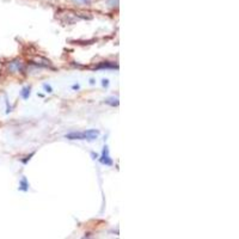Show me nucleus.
<instances>
[{"label": "nucleus", "mask_w": 239, "mask_h": 239, "mask_svg": "<svg viewBox=\"0 0 239 239\" xmlns=\"http://www.w3.org/2000/svg\"><path fill=\"white\" fill-rule=\"evenodd\" d=\"M99 136V132L96 129H89L85 132H71L66 134V139L68 140H89L93 141Z\"/></svg>", "instance_id": "obj_1"}, {"label": "nucleus", "mask_w": 239, "mask_h": 239, "mask_svg": "<svg viewBox=\"0 0 239 239\" xmlns=\"http://www.w3.org/2000/svg\"><path fill=\"white\" fill-rule=\"evenodd\" d=\"M99 161H100L103 165H106V166H111V165H112V160H111V158H110V155H109V148H108V146H104L103 153H102V155L99 157Z\"/></svg>", "instance_id": "obj_2"}, {"label": "nucleus", "mask_w": 239, "mask_h": 239, "mask_svg": "<svg viewBox=\"0 0 239 239\" xmlns=\"http://www.w3.org/2000/svg\"><path fill=\"white\" fill-rule=\"evenodd\" d=\"M8 69H10L11 72H13V73L19 72V71L22 69V61H20L19 59H16V60L11 61V62L8 63Z\"/></svg>", "instance_id": "obj_3"}, {"label": "nucleus", "mask_w": 239, "mask_h": 239, "mask_svg": "<svg viewBox=\"0 0 239 239\" xmlns=\"http://www.w3.org/2000/svg\"><path fill=\"white\" fill-rule=\"evenodd\" d=\"M20 191H28L29 190V183L26 181V177H22V179L19 181V188Z\"/></svg>", "instance_id": "obj_4"}, {"label": "nucleus", "mask_w": 239, "mask_h": 239, "mask_svg": "<svg viewBox=\"0 0 239 239\" xmlns=\"http://www.w3.org/2000/svg\"><path fill=\"white\" fill-rule=\"evenodd\" d=\"M104 103H105V104H109V105H111V106H117V105L120 104V100H118L117 97H109V98H106V99L104 100Z\"/></svg>", "instance_id": "obj_5"}, {"label": "nucleus", "mask_w": 239, "mask_h": 239, "mask_svg": "<svg viewBox=\"0 0 239 239\" xmlns=\"http://www.w3.org/2000/svg\"><path fill=\"white\" fill-rule=\"evenodd\" d=\"M31 87L30 86H25V87H23L22 89V91H20V97L23 98V99H28L29 98V96L31 93Z\"/></svg>", "instance_id": "obj_6"}, {"label": "nucleus", "mask_w": 239, "mask_h": 239, "mask_svg": "<svg viewBox=\"0 0 239 239\" xmlns=\"http://www.w3.org/2000/svg\"><path fill=\"white\" fill-rule=\"evenodd\" d=\"M98 69L99 68H118V66L117 65H115V63H109V62H103V63H100L98 67H97Z\"/></svg>", "instance_id": "obj_7"}, {"label": "nucleus", "mask_w": 239, "mask_h": 239, "mask_svg": "<svg viewBox=\"0 0 239 239\" xmlns=\"http://www.w3.org/2000/svg\"><path fill=\"white\" fill-rule=\"evenodd\" d=\"M43 89L46 90V92H48V93H51V92H53V89H51V86H50V85L43 84Z\"/></svg>", "instance_id": "obj_8"}, {"label": "nucleus", "mask_w": 239, "mask_h": 239, "mask_svg": "<svg viewBox=\"0 0 239 239\" xmlns=\"http://www.w3.org/2000/svg\"><path fill=\"white\" fill-rule=\"evenodd\" d=\"M102 85H103L104 87H108V86H109V80H108V79H103V80H102Z\"/></svg>", "instance_id": "obj_9"}, {"label": "nucleus", "mask_w": 239, "mask_h": 239, "mask_svg": "<svg viewBox=\"0 0 239 239\" xmlns=\"http://www.w3.org/2000/svg\"><path fill=\"white\" fill-rule=\"evenodd\" d=\"M75 1H79L81 4H90L91 2V0H75Z\"/></svg>", "instance_id": "obj_10"}, {"label": "nucleus", "mask_w": 239, "mask_h": 239, "mask_svg": "<svg viewBox=\"0 0 239 239\" xmlns=\"http://www.w3.org/2000/svg\"><path fill=\"white\" fill-rule=\"evenodd\" d=\"M73 89H74V90H78V89H79V85H73Z\"/></svg>", "instance_id": "obj_11"}]
</instances>
